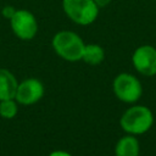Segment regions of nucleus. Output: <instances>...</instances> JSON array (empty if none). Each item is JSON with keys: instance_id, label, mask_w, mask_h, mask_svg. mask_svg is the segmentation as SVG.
<instances>
[{"instance_id": "1", "label": "nucleus", "mask_w": 156, "mask_h": 156, "mask_svg": "<svg viewBox=\"0 0 156 156\" xmlns=\"http://www.w3.org/2000/svg\"><path fill=\"white\" fill-rule=\"evenodd\" d=\"M154 124L152 111L144 105H134L124 111L121 116L119 126L127 133L132 135H140L150 130Z\"/></svg>"}, {"instance_id": "2", "label": "nucleus", "mask_w": 156, "mask_h": 156, "mask_svg": "<svg viewBox=\"0 0 156 156\" xmlns=\"http://www.w3.org/2000/svg\"><path fill=\"white\" fill-rule=\"evenodd\" d=\"M84 41L82 38L71 30H61L52 38V48L55 52L66 61L76 62L82 60Z\"/></svg>"}, {"instance_id": "3", "label": "nucleus", "mask_w": 156, "mask_h": 156, "mask_svg": "<svg viewBox=\"0 0 156 156\" xmlns=\"http://www.w3.org/2000/svg\"><path fill=\"white\" fill-rule=\"evenodd\" d=\"M62 7L67 17L82 26L93 23L99 15L94 0H62Z\"/></svg>"}, {"instance_id": "4", "label": "nucleus", "mask_w": 156, "mask_h": 156, "mask_svg": "<svg viewBox=\"0 0 156 156\" xmlns=\"http://www.w3.org/2000/svg\"><path fill=\"white\" fill-rule=\"evenodd\" d=\"M112 90L118 100L126 104H134L141 98L143 85L135 76L119 73L112 82Z\"/></svg>"}, {"instance_id": "5", "label": "nucleus", "mask_w": 156, "mask_h": 156, "mask_svg": "<svg viewBox=\"0 0 156 156\" xmlns=\"http://www.w3.org/2000/svg\"><path fill=\"white\" fill-rule=\"evenodd\" d=\"M12 32L22 40H30L38 32V22L34 15L27 10H16L10 20Z\"/></svg>"}, {"instance_id": "6", "label": "nucleus", "mask_w": 156, "mask_h": 156, "mask_svg": "<svg viewBox=\"0 0 156 156\" xmlns=\"http://www.w3.org/2000/svg\"><path fill=\"white\" fill-rule=\"evenodd\" d=\"M132 62L134 68L143 76L151 77L156 74V49L151 45L138 46L133 55Z\"/></svg>"}, {"instance_id": "7", "label": "nucleus", "mask_w": 156, "mask_h": 156, "mask_svg": "<svg viewBox=\"0 0 156 156\" xmlns=\"http://www.w3.org/2000/svg\"><path fill=\"white\" fill-rule=\"evenodd\" d=\"M44 85L37 78H27L18 83L15 100L21 105H33L44 96Z\"/></svg>"}, {"instance_id": "8", "label": "nucleus", "mask_w": 156, "mask_h": 156, "mask_svg": "<svg viewBox=\"0 0 156 156\" xmlns=\"http://www.w3.org/2000/svg\"><path fill=\"white\" fill-rule=\"evenodd\" d=\"M18 82L12 72L0 68V100L15 99Z\"/></svg>"}, {"instance_id": "9", "label": "nucleus", "mask_w": 156, "mask_h": 156, "mask_svg": "<svg viewBox=\"0 0 156 156\" xmlns=\"http://www.w3.org/2000/svg\"><path fill=\"white\" fill-rule=\"evenodd\" d=\"M140 145L135 135L127 134L122 136L116 146H115V155L116 156H139Z\"/></svg>"}, {"instance_id": "10", "label": "nucleus", "mask_w": 156, "mask_h": 156, "mask_svg": "<svg viewBox=\"0 0 156 156\" xmlns=\"http://www.w3.org/2000/svg\"><path fill=\"white\" fill-rule=\"evenodd\" d=\"M105 58V50L98 44H85L82 60L88 65H100Z\"/></svg>"}, {"instance_id": "11", "label": "nucleus", "mask_w": 156, "mask_h": 156, "mask_svg": "<svg viewBox=\"0 0 156 156\" xmlns=\"http://www.w3.org/2000/svg\"><path fill=\"white\" fill-rule=\"evenodd\" d=\"M17 101L15 99H6L0 100V117L4 119H12L16 117L18 112Z\"/></svg>"}, {"instance_id": "12", "label": "nucleus", "mask_w": 156, "mask_h": 156, "mask_svg": "<svg viewBox=\"0 0 156 156\" xmlns=\"http://www.w3.org/2000/svg\"><path fill=\"white\" fill-rule=\"evenodd\" d=\"M15 12H16V9L12 7V6H10V5H6L2 9V16L5 18H7V20H11V17L15 15Z\"/></svg>"}, {"instance_id": "13", "label": "nucleus", "mask_w": 156, "mask_h": 156, "mask_svg": "<svg viewBox=\"0 0 156 156\" xmlns=\"http://www.w3.org/2000/svg\"><path fill=\"white\" fill-rule=\"evenodd\" d=\"M48 156H73V155L67 151H63V150H55V151L50 152Z\"/></svg>"}, {"instance_id": "14", "label": "nucleus", "mask_w": 156, "mask_h": 156, "mask_svg": "<svg viewBox=\"0 0 156 156\" xmlns=\"http://www.w3.org/2000/svg\"><path fill=\"white\" fill-rule=\"evenodd\" d=\"M111 1H112V0H94V2L98 5L99 9H100V7H105V6H107Z\"/></svg>"}]
</instances>
